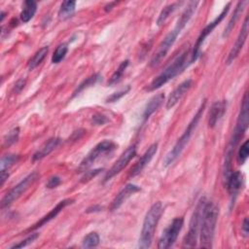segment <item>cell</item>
I'll return each instance as SVG.
<instances>
[{
    "label": "cell",
    "instance_id": "ffe728a7",
    "mask_svg": "<svg viewBox=\"0 0 249 249\" xmlns=\"http://www.w3.org/2000/svg\"><path fill=\"white\" fill-rule=\"evenodd\" d=\"M60 143V138L52 137L48 141H46L39 150H37L32 156V161H37L44 159L46 156L51 154Z\"/></svg>",
    "mask_w": 249,
    "mask_h": 249
},
{
    "label": "cell",
    "instance_id": "f1b7e54d",
    "mask_svg": "<svg viewBox=\"0 0 249 249\" xmlns=\"http://www.w3.org/2000/svg\"><path fill=\"white\" fill-rule=\"evenodd\" d=\"M100 78H101V76H100L98 73H95V74H93V75L88 77L87 79H85V80L77 87V89L74 90L73 96L79 94V93H80L82 90H84L85 89H88V88H89V87L95 85V84L100 80Z\"/></svg>",
    "mask_w": 249,
    "mask_h": 249
},
{
    "label": "cell",
    "instance_id": "4fadbf2b",
    "mask_svg": "<svg viewBox=\"0 0 249 249\" xmlns=\"http://www.w3.org/2000/svg\"><path fill=\"white\" fill-rule=\"evenodd\" d=\"M247 36H248V17H245V19L242 23V26L238 33V36L235 40V43L233 44L232 48L231 49L229 55L226 59V63L228 65H230L231 62H233V60L237 57V55L239 54L240 51L242 50V48L246 42Z\"/></svg>",
    "mask_w": 249,
    "mask_h": 249
},
{
    "label": "cell",
    "instance_id": "74e56055",
    "mask_svg": "<svg viewBox=\"0 0 249 249\" xmlns=\"http://www.w3.org/2000/svg\"><path fill=\"white\" fill-rule=\"evenodd\" d=\"M102 170V168H98V169H94V170H90V171H86L84 176L82 177V182H88L89 181L92 177H94L95 175H97L100 171Z\"/></svg>",
    "mask_w": 249,
    "mask_h": 249
},
{
    "label": "cell",
    "instance_id": "4dcf8cb0",
    "mask_svg": "<svg viewBox=\"0 0 249 249\" xmlns=\"http://www.w3.org/2000/svg\"><path fill=\"white\" fill-rule=\"evenodd\" d=\"M100 238L99 235L97 234V232L95 231H91L89 233H88L84 239H83V247L85 248H91V247H95L99 244Z\"/></svg>",
    "mask_w": 249,
    "mask_h": 249
},
{
    "label": "cell",
    "instance_id": "277c9868",
    "mask_svg": "<svg viewBox=\"0 0 249 249\" xmlns=\"http://www.w3.org/2000/svg\"><path fill=\"white\" fill-rule=\"evenodd\" d=\"M206 105V100L204 99L203 102L200 104L198 110L196 111V115L193 117V119L191 120V122L189 123L187 128L185 129V131L183 132V134L180 136V138H178V140L176 141V143L174 144L173 148L166 154V156L163 159V166L167 167L168 165H170L183 152V150L185 149L186 145L188 144L193 132L196 130V127L198 124V121L200 120V117L202 116V113L204 111Z\"/></svg>",
    "mask_w": 249,
    "mask_h": 249
},
{
    "label": "cell",
    "instance_id": "484cf974",
    "mask_svg": "<svg viewBox=\"0 0 249 249\" xmlns=\"http://www.w3.org/2000/svg\"><path fill=\"white\" fill-rule=\"evenodd\" d=\"M49 52V48L48 47H43L41 49H39L34 54L33 56L28 60L27 62V67L29 70H33L35 69L46 57L47 53Z\"/></svg>",
    "mask_w": 249,
    "mask_h": 249
},
{
    "label": "cell",
    "instance_id": "8d00e7d4",
    "mask_svg": "<svg viewBox=\"0 0 249 249\" xmlns=\"http://www.w3.org/2000/svg\"><path fill=\"white\" fill-rule=\"evenodd\" d=\"M108 121L109 120L107 119L106 116L99 114V113H96L91 117V124L94 125H102V124H106Z\"/></svg>",
    "mask_w": 249,
    "mask_h": 249
},
{
    "label": "cell",
    "instance_id": "d590c367",
    "mask_svg": "<svg viewBox=\"0 0 249 249\" xmlns=\"http://www.w3.org/2000/svg\"><path fill=\"white\" fill-rule=\"evenodd\" d=\"M129 89H130V87L127 86L125 89L112 93L110 96L107 97L106 102H115V101H118L120 98H122L124 95H125V94L129 91Z\"/></svg>",
    "mask_w": 249,
    "mask_h": 249
},
{
    "label": "cell",
    "instance_id": "cb8c5ba5",
    "mask_svg": "<svg viewBox=\"0 0 249 249\" xmlns=\"http://www.w3.org/2000/svg\"><path fill=\"white\" fill-rule=\"evenodd\" d=\"M245 4H246V1H239V2L236 4V6H235V8H234V10H233V13H232L231 18L229 19V22H228L227 26L225 27V31L223 32V37H227V36L230 35V33H231V30L233 29L235 23L237 22L239 17L241 16V14H242V12H243V10H244Z\"/></svg>",
    "mask_w": 249,
    "mask_h": 249
},
{
    "label": "cell",
    "instance_id": "9a60e30c",
    "mask_svg": "<svg viewBox=\"0 0 249 249\" xmlns=\"http://www.w3.org/2000/svg\"><path fill=\"white\" fill-rule=\"evenodd\" d=\"M243 175L240 171H232L227 177L226 186L232 201H234L237 194L241 190L243 186Z\"/></svg>",
    "mask_w": 249,
    "mask_h": 249
},
{
    "label": "cell",
    "instance_id": "b9f144b4",
    "mask_svg": "<svg viewBox=\"0 0 249 249\" xmlns=\"http://www.w3.org/2000/svg\"><path fill=\"white\" fill-rule=\"evenodd\" d=\"M101 209H102V207H100V206H98V205H95V206H93V207H91V208L87 209L86 212H88V213H89V212H95V211H100Z\"/></svg>",
    "mask_w": 249,
    "mask_h": 249
},
{
    "label": "cell",
    "instance_id": "30bf717a",
    "mask_svg": "<svg viewBox=\"0 0 249 249\" xmlns=\"http://www.w3.org/2000/svg\"><path fill=\"white\" fill-rule=\"evenodd\" d=\"M184 224V220L182 217H177L173 219L171 224L162 231L159 243H158V248L160 249H167L171 247L174 242L176 241L179 232L182 230Z\"/></svg>",
    "mask_w": 249,
    "mask_h": 249
},
{
    "label": "cell",
    "instance_id": "836d02e7",
    "mask_svg": "<svg viewBox=\"0 0 249 249\" xmlns=\"http://www.w3.org/2000/svg\"><path fill=\"white\" fill-rule=\"evenodd\" d=\"M18 135H19V128L18 127H16V128L12 129L4 137V145L5 146H11L12 144L16 143L18 139Z\"/></svg>",
    "mask_w": 249,
    "mask_h": 249
},
{
    "label": "cell",
    "instance_id": "7c38bea8",
    "mask_svg": "<svg viewBox=\"0 0 249 249\" xmlns=\"http://www.w3.org/2000/svg\"><path fill=\"white\" fill-rule=\"evenodd\" d=\"M180 34L179 31H177L176 29H172L164 38L163 40L160 42V44L159 45L158 50L156 51V53H154L150 65L151 66H156L158 65L161 59L166 55L167 52L169 51V49L171 48V46L174 44V42L176 41L177 36Z\"/></svg>",
    "mask_w": 249,
    "mask_h": 249
},
{
    "label": "cell",
    "instance_id": "ac0fdd59",
    "mask_svg": "<svg viewBox=\"0 0 249 249\" xmlns=\"http://www.w3.org/2000/svg\"><path fill=\"white\" fill-rule=\"evenodd\" d=\"M73 202H74V200H73V199H70V198H66V199H63V200L59 201L47 215H45L44 217H42V218L40 219V221H38L36 224L33 225V227L29 228L28 231L36 230V229L42 227L43 225H45L46 223L50 222L51 220H53V218H55V217L57 216V214H58L64 207H66L67 205H69V204H71V203H73Z\"/></svg>",
    "mask_w": 249,
    "mask_h": 249
},
{
    "label": "cell",
    "instance_id": "ba28073f",
    "mask_svg": "<svg viewBox=\"0 0 249 249\" xmlns=\"http://www.w3.org/2000/svg\"><path fill=\"white\" fill-rule=\"evenodd\" d=\"M39 177L37 172H32L24 177L19 183H18L13 189H11L2 198L1 200V207H7L11 205L16 199H18Z\"/></svg>",
    "mask_w": 249,
    "mask_h": 249
},
{
    "label": "cell",
    "instance_id": "8fae6325",
    "mask_svg": "<svg viewBox=\"0 0 249 249\" xmlns=\"http://www.w3.org/2000/svg\"><path fill=\"white\" fill-rule=\"evenodd\" d=\"M136 155V147L135 145L129 146L120 157L119 159L114 162L112 167L107 171L104 177V181H108L111 178H113L115 175L120 173L126 165L127 163L135 157Z\"/></svg>",
    "mask_w": 249,
    "mask_h": 249
},
{
    "label": "cell",
    "instance_id": "8992f818",
    "mask_svg": "<svg viewBox=\"0 0 249 249\" xmlns=\"http://www.w3.org/2000/svg\"><path fill=\"white\" fill-rule=\"evenodd\" d=\"M206 202L205 197H201L196 206V209L192 215L190 225H189V231L186 234L184 241H183V247L186 248H193L196 245L197 236L199 233V228H200V221H201V215L203 206Z\"/></svg>",
    "mask_w": 249,
    "mask_h": 249
},
{
    "label": "cell",
    "instance_id": "7402d4cb",
    "mask_svg": "<svg viewBox=\"0 0 249 249\" xmlns=\"http://www.w3.org/2000/svg\"><path fill=\"white\" fill-rule=\"evenodd\" d=\"M163 100H164V94L163 93H158V94L154 95L149 100V102L147 103V105L144 109V112L142 114L143 123H145L151 117V115L154 114L160 107Z\"/></svg>",
    "mask_w": 249,
    "mask_h": 249
},
{
    "label": "cell",
    "instance_id": "7bdbcfd3",
    "mask_svg": "<svg viewBox=\"0 0 249 249\" xmlns=\"http://www.w3.org/2000/svg\"><path fill=\"white\" fill-rule=\"evenodd\" d=\"M116 4H117V2H111V3L107 4V5L104 7V10H105L106 12L111 11V10H112V8H113V6H114V5H116Z\"/></svg>",
    "mask_w": 249,
    "mask_h": 249
},
{
    "label": "cell",
    "instance_id": "f35d334b",
    "mask_svg": "<svg viewBox=\"0 0 249 249\" xmlns=\"http://www.w3.org/2000/svg\"><path fill=\"white\" fill-rule=\"evenodd\" d=\"M60 183H61L60 177H58V176H53V177H51V178L48 180V182H47V184H46V187L49 188V189H53V188L57 187Z\"/></svg>",
    "mask_w": 249,
    "mask_h": 249
},
{
    "label": "cell",
    "instance_id": "60d3db41",
    "mask_svg": "<svg viewBox=\"0 0 249 249\" xmlns=\"http://www.w3.org/2000/svg\"><path fill=\"white\" fill-rule=\"evenodd\" d=\"M241 231L243 232V235L245 237H247L248 233H249V223H248L247 218H244V220H243V223H242V226H241Z\"/></svg>",
    "mask_w": 249,
    "mask_h": 249
},
{
    "label": "cell",
    "instance_id": "603a6c76",
    "mask_svg": "<svg viewBox=\"0 0 249 249\" xmlns=\"http://www.w3.org/2000/svg\"><path fill=\"white\" fill-rule=\"evenodd\" d=\"M18 158L19 157L18 155H14V154L5 155L4 157H2L1 162H0L1 185H3L5 183V181L8 179V177H9V170H10L11 166H13L18 161Z\"/></svg>",
    "mask_w": 249,
    "mask_h": 249
},
{
    "label": "cell",
    "instance_id": "2e32d148",
    "mask_svg": "<svg viewBox=\"0 0 249 249\" xmlns=\"http://www.w3.org/2000/svg\"><path fill=\"white\" fill-rule=\"evenodd\" d=\"M157 150H158V144L157 143L152 144L148 148V150L142 155V157L138 160V161L134 164V166L130 169L129 176L134 177V176L138 175L146 167V165L151 161V160L157 153Z\"/></svg>",
    "mask_w": 249,
    "mask_h": 249
},
{
    "label": "cell",
    "instance_id": "44dd1931",
    "mask_svg": "<svg viewBox=\"0 0 249 249\" xmlns=\"http://www.w3.org/2000/svg\"><path fill=\"white\" fill-rule=\"evenodd\" d=\"M198 3H199L198 1H191L188 3L187 7L184 9L180 18H178V20L174 26V29H176L179 32L182 31V29L186 26V24L189 22V20L191 19V18L194 15V13L196 12V9Z\"/></svg>",
    "mask_w": 249,
    "mask_h": 249
},
{
    "label": "cell",
    "instance_id": "5bb4252c",
    "mask_svg": "<svg viewBox=\"0 0 249 249\" xmlns=\"http://www.w3.org/2000/svg\"><path fill=\"white\" fill-rule=\"evenodd\" d=\"M192 85H193V81L191 79L185 80L184 82L179 84L173 89V91L169 94L166 104H165L166 109H171L173 106H175L178 103V101L185 95V93L188 92V90L191 89Z\"/></svg>",
    "mask_w": 249,
    "mask_h": 249
},
{
    "label": "cell",
    "instance_id": "52a82bcc",
    "mask_svg": "<svg viewBox=\"0 0 249 249\" xmlns=\"http://www.w3.org/2000/svg\"><path fill=\"white\" fill-rule=\"evenodd\" d=\"M231 4V2L227 3V5H226V6L224 7V9L222 10V12L215 18V19L212 20L211 22H209V23L201 30V32H200L199 36L197 37V40H196V44H195V46H194V49H193V51H192V53H191V58H190V59H191V63L194 62V61H196V60L198 58V56H199V54H200V47L202 46L204 40H205L206 37L213 31V29L224 19V18L226 17V15L228 14V12H229V10H230Z\"/></svg>",
    "mask_w": 249,
    "mask_h": 249
},
{
    "label": "cell",
    "instance_id": "d6986e66",
    "mask_svg": "<svg viewBox=\"0 0 249 249\" xmlns=\"http://www.w3.org/2000/svg\"><path fill=\"white\" fill-rule=\"evenodd\" d=\"M228 107L227 100H219L212 104L211 109L209 111L208 118V125L209 127H214L217 123L222 119Z\"/></svg>",
    "mask_w": 249,
    "mask_h": 249
},
{
    "label": "cell",
    "instance_id": "5b68a950",
    "mask_svg": "<svg viewBox=\"0 0 249 249\" xmlns=\"http://www.w3.org/2000/svg\"><path fill=\"white\" fill-rule=\"evenodd\" d=\"M190 54L191 53L187 51L180 53L172 61V63H170L160 75H158L149 84L147 89L149 91L156 90V89H160L161 86H163L164 84H166L168 81H170L171 79L176 77L178 74H180L186 68V66H188V64L191 63V61L188 59V55H190Z\"/></svg>",
    "mask_w": 249,
    "mask_h": 249
},
{
    "label": "cell",
    "instance_id": "4316f807",
    "mask_svg": "<svg viewBox=\"0 0 249 249\" xmlns=\"http://www.w3.org/2000/svg\"><path fill=\"white\" fill-rule=\"evenodd\" d=\"M75 6H76V2L72 1V0H67L61 3L60 8L58 10V17L59 18L65 19L70 18L74 11H75Z\"/></svg>",
    "mask_w": 249,
    "mask_h": 249
},
{
    "label": "cell",
    "instance_id": "1f68e13d",
    "mask_svg": "<svg viewBox=\"0 0 249 249\" xmlns=\"http://www.w3.org/2000/svg\"><path fill=\"white\" fill-rule=\"evenodd\" d=\"M68 52V47L66 44H61L59 45L55 51L53 52V56H52V62L53 63H59L66 55Z\"/></svg>",
    "mask_w": 249,
    "mask_h": 249
},
{
    "label": "cell",
    "instance_id": "9c48e42d",
    "mask_svg": "<svg viewBox=\"0 0 249 249\" xmlns=\"http://www.w3.org/2000/svg\"><path fill=\"white\" fill-rule=\"evenodd\" d=\"M117 145L111 140H103L96 144L81 161L79 166L80 171H87V169L101 156L106 153H110L116 149Z\"/></svg>",
    "mask_w": 249,
    "mask_h": 249
},
{
    "label": "cell",
    "instance_id": "d4e9b609",
    "mask_svg": "<svg viewBox=\"0 0 249 249\" xmlns=\"http://www.w3.org/2000/svg\"><path fill=\"white\" fill-rule=\"evenodd\" d=\"M37 10V3L33 0H27L24 2L23 9L20 13V19L22 22H28L35 15Z\"/></svg>",
    "mask_w": 249,
    "mask_h": 249
},
{
    "label": "cell",
    "instance_id": "3957f363",
    "mask_svg": "<svg viewBox=\"0 0 249 249\" xmlns=\"http://www.w3.org/2000/svg\"><path fill=\"white\" fill-rule=\"evenodd\" d=\"M162 213H163V206L160 201L155 202L147 211L143 221L142 230L140 232L139 244H138L139 248L145 249L151 246L155 231L157 229L158 223Z\"/></svg>",
    "mask_w": 249,
    "mask_h": 249
},
{
    "label": "cell",
    "instance_id": "6da1fadb",
    "mask_svg": "<svg viewBox=\"0 0 249 249\" xmlns=\"http://www.w3.org/2000/svg\"><path fill=\"white\" fill-rule=\"evenodd\" d=\"M248 96L247 93H244L243 99H242V103H241V107H240V111H239V115L237 118V122L235 124V127L232 131V135L231 138L228 144L227 150H226V156H225V164H224V177L225 180L227 179V177L230 175L231 171V159H232V155L234 152L235 147L237 146L239 140L242 138L244 132L247 130L248 128V124H249V114H248Z\"/></svg>",
    "mask_w": 249,
    "mask_h": 249
},
{
    "label": "cell",
    "instance_id": "83f0119b",
    "mask_svg": "<svg viewBox=\"0 0 249 249\" xmlns=\"http://www.w3.org/2000/svg\"><path fill=\"white\" fill-rule=\"evenodd\" d=\"M180 4H181V3H179V2H175V3H171V4L166 5V6L161 10V12H160V15H159V18H158V19H157V25H158V26L162 25V24L166 21V19L169 18V16L176 10V8H177L178 6H180Z\"/></svg>",
    "mask_w": 249,
    "mask_h": 249
},
{
    "label": "cell",
    "instance_id": "f546056e",
    "mask_svg": "<svg viewBox=\"0 0 249 249\" xmlns=\"http://www.w3.org/2000/svg\"><path fill=\"white\" fill-rule=\"evenodd\" d=\"M128 63H129V60L128 59H125L124 61L121 62V64L119 65V67L116 69V71L112 74L111 78L109 79L108 81V86H112V85H115L117 84L121 78L123 77V74L124 73V70L126 69V67L128 66Z\"/></svg>",
    "mask_w": 249,
    "mask_h": 249
},
{
    "label": "cell",
    "instance_id": "e575fe53",
    "mask_svg": "<svg viewBox=\"0 0 249 249\" xmlns=\"http://www.w3.org/2000/svg\"><path fill=\"white\" fill-rule=\"evenodd\" d=\"M38 236H39V233H37V232L30 233L26 238H24L23 240H21L20 242H18V243H17V244L12 245L10 248L14 249V248H22V247H25V246L31 244L32 242H34V241L38 238Z\"/></svg>",
    "mask_w": 249,
    "mask_h": 249
},
{
    "label": "cell",
    "instance_id": "ab89813d",
    "mask_svg": "<svg viewBox=\"0 0 249 249\" xmlns=\"http://www.w3.org/2000/svg\"><path fill=\"white\" fill-rule=\"evenodd\" d=\"M24 86H25V80L19 79V80L15 84L13 90H14L15 92H19V91L24 88Z\"/></svg>",
    "mask_w": 249,
    "mask_h": 249
},
{
    "label": "cell",
    "instance_id": "e0dca14e",
    "mask_svg": "<svg viewBox=\"0 0 249 249\" xmlns=\"http://www.w3.org/2000/svg\"><path fill=\"white\" fill-rule=\"evenodd\" d=\"M140 190H141L140 187H138V186H136L134 184H127V185H125L120 191V193L115 196L113 201L111 202V205L109 207L110 211L117 210L131 195L139 192Z\"/></svg>",
    "mask_w": 249,
    "mask_h": 249
},
{
    "label": "cell",
    "instance_id": "7a4b0ae2",
    "mask_svg": "<svg viewBox=\"0 0 249 249\" xmlns=\"http://www.w3.org/2000/svg\"><path fill=\"white\" fill-rule=\"evenodd\" d=\"M219 215V207L213 201L205 202L202 210L200 228H199V242L202 248H211L216 223Z\"/></svg>",
    "mask_w": 249,
    "mask_h": 249
},
{
    "label": "cell",
    "instance_id": "d6a6232c",
    "mask_svg": "<svg viewBox=\"0 0 249 249\" xmlns=\"http://www.w3.org/2000/svg\"><path fill=\"white\" fill-rule=\"evenodd\" d=\"M249 154V141L245 140V142L240 146L237 154V160L239 164H242L246 161Z\"/></svg>",
    "mask_w": 249,
    "mask_h": 249
}]
</instances>
